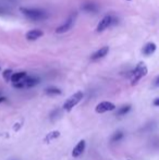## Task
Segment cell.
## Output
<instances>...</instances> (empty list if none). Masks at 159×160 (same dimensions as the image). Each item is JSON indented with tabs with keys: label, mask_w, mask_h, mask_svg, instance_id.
<instances>
[{
	"label": "cell",
	"mask_w": 159,
	"mask_h": 160,
	"mask_svg": "<svg viewBox=\"0 0 159 160\" xmlns=\"http://www.w3.org/2000/svg\"><path fill=\"white\" fill-rule=\"evenodd\" d=\"M20 12L23 15H25L27 19L34 20V21L42 20L47 17L46 12H45L44 10L37 9V8H24V7H21V8H20Z\"/></svg>",
	"instance_id": "6da1fadb"
},
{
	"label": "cell",
	"mask_w": 159,
	"mask_h": 160,
	"mask_svg": "<svg viewBox=\"0 0 159 160\" xmlns=\"http://www.w3.org/2000/svg\"><path fill=\"white\" fill-rule=\"evenodd\" d=\"M148 70H147V67L144 62H140L135 67V69L133 70L132 72V76H131V84L135 85L138 83V81L141 80L142 78H144L145 75L147 74Z\"/></svg>",
	"instance_id": "7a4b0ae2"
},
{
	"label": "cell",
	"mask_w": 159,
	"mask_h": 160,
	"mask_svg": "<svg viewBox=\"0 0 159 160\" xmlns=\"http://www.w3.org/2000/svg\"><path fill=\"white\" fill-rule=\"evenodd\" d=\"M82 98H83V93H82V92H77V93L73 94V95L71 96L70 98L66 101V102H64L63 109L67 110V111H71V110H72V108L74 107V106H77V103L82 100Z\"/></svg>",
	"instance_id": "3957f363"
},
{
	"label": "cell",
	"mask_w": 159,
	"mask_h": 160,
	"mask_svg": "<svg viewBox=\"0 0 159 160\" xmlns=\"http://www.w3.org/2000/svg\"><path fill=\"white\" fill-rule=\"evenodd\" d=\"M75 18L77 15L75 14H71L63 23L61 24L60 26H58L56 28V33L57 34H63V33H67L68 31H70L72 28V26L74 25V22H75Z\"/></svg>",
	"instance_id": "277c9868"
},
{
	"label": "cell",
	"mask_w": 159,
	"mask_h": 160,
	"mask_svg": "<svg viewBox=\"0 0 159 160\" xmlns=\"http://www.w3.org/2000/svg\"><path fill=\"white\" fill-rule=\"evenodd\" d=\"M112 23H113V17L112 15H110V14L105 15V17L99 21V23H98L97 28H96V32L102 33L104 31H106Z\"/></svg>",
	"instance_id": "5b68a950"
},
{
	"label": "cell",
	"mask_w": 159,
	"mask_h": 160,
	"mask_svg": "<svg viewBox=\"0 0 159 160\" xmlns=\"http://www.w3.org/2000/svg\"><path fill=\"white\" fill-rule=\"evenodd\" d=\"M116 109V106L110 101H102L96 106V112L97 113H105L107 111H112Z\"/></svg>",
	"instance_id": "8992f818"
},
{
	"label": "cell",
	"mask_w": 159,
	"mask_h": 160,
	"mask_svg": "<svg viewBox=\"0 0 159 160\" xmlns=\"http://www.w3.org/2000/svg\"><path fill=\"white\" fill-rule=\"evenodd\" d=\"M108 51H109V47L108 46L102 47V48H99L98 50H96L95 52L92 55L91 59L94 60V61H96V60H99V59H102V58L107 56Z\"/></svg>",
	"instance_id": "52a82bcc"
},
{
	"label": "cell",
	"mask_w": 159,
	"mask_h": 160,
	"mask_svg": "<svg viewBox=\"0 0 159 160\" xmlns=\"http://www.w3.org/2000/svg\"><path fill=\"white\" fill-rule=\"evenodd\" d=\"M42 35H44V32H42V30L35 28V30L28 31V32L26 33L25 37H26V39L30 40V42H34V40H36V39H38V38L42 37Z\"/></svg>",
	"instance_id": "ba28073f"
},
{
	"label": "cell",
	"mask_w": 159,
	"mask_h": 160,
	"mask_svg": "<svg viewBox=\"0 0 159 160\" xmlns=\"http://www.w3.org/2000/svg\"><path fill=\"white\" fill-rule=\"evenodd\" d=\"M22 83H23L24 88H30V87H34L38 84L39 78H37V76H26V78L22 81Z\"/></svg>",
	"instance_id": "9c48e42d"
},
{
	"label": "cell",
	"mask_w": 159,
	"mask_h": 160,
	"mask_svg": "<svg viewBox=\"0 0 159 160\" xmlns=\"http://www.w3.org/2000/svg\"><path fill=\"white\" fill-rule=\"evenodd\" d=\"M85 146H86V143H85L84 139L80 141L79 143L77 144V146H75V147L73 148V150H72V156L74 157V158H77V157H80L81 155L83 154V152L85 150Z\"/></svg>",
	"instance_id": "30bf717a"
},
{
	"label": "cell",
	"mask_w": 159,
	"mask_h": 160,
	"mask_svg": "<svg viewBox=\"0 0 159 160\" xmlns=\"http://www.w3.org/2000/svg\"><path fill=\"white\" fill-rule=\"evenodd\" d=\"M156 48H157V47H156V45L154 44V42H147V44L143 47L142 52L144 56H151L156 51Z\"/></svg>",
	"instance_id": "8fae6325"
},
{
	"label": "cell",
	"mask_w": 159,
	"mask_h": 160,
	"mask_svg": "<svg viewBox=\"0 0 159 160\" xmlns=\"http://www.w3.org/2000/svg\"><path fill=\"white\" fill-rule=\"evenodd\" d=\"M82 9L89 13H95L98 11V7L96 6L95 3H93V2H86V3L82 7Z\"/></svg>",
	"instance_id": "7c38bea8"
},
{
	"label": "cell",
	"mask_w": 159,
	"mask_h": 160,
	"mask_svg": "<svg viewBox=\"0 0 159 160\" xmlns=\"http://www.w3.org/2000/svg\"><path fill=\"white\" fill-rule=\"evenodd\" d=\"M26 76H27V75H26V72H17V73L13 74L12 78H11V81H12L13 84H14V83L22 82V81H23Z\"/></svg>",
	"instance_id": "4fadbf2b"
},
{
	"label": "cell",
	"mask_w": 159,
	"mask_h": 160,
	"mask_svg": "<svg viewBox=\"0 0 159 160\" xmlns=\"http://www.w3.org/2000/svg\"><path fill=\"white\" fill-rule=\"evenodd\" d=\"M123 136H124V134H123L122 131H117V132L113 133L112 136H111V142H112V143H117V142H120L121 139L123 138Z\"/></svg>",
	"instance_id": "5bb4252c"
},
{
	"label": "cell",
	"mask_w": 159,
	"mask_h": 160,
	"mask_svg": "<svg viewBox=\"0 0 159 160\" xmlns=\"http://www.w3.org/2000/svg\"><path fill=\"white\" fill-rule=\"evenodd\" d=\"M130 110H131V106L130 105H125V106H122L121 108H119V110L117 111V113H116V116H125V114L127 113V112H130Z\"/></svg>",
	"instance_id": "9a60e30c"
},
{
	"label": "cell",
	"mask_w": 159,
	"mask_h": 160,
	"mask_svg": "<svg viewBox=\"0 0 159 160\" xmlns=\"http://www.w3.org/2000/svg\"><path fill=\"white\" fill-rule=\"evenodd\" d=\"M45 93H46L47 95H60L61 91H60L59 88H57V87H47V88L45 89Z\"/></svg>",
	"instance_id": "2e32d148"
},
{
	"label": "cell",
	"mask_w": 159,
	"mask_h": 160,
	"mask_svg": "<svg viewBox=\"0 0 159 160\" xmlns=\"http://www.w3.org/2000/svg\"><path fill=\"white\" fill-rule=\"evenodd\" d=\"M12 75H13V73H12V70H11V69H7V70H4L3 73H2V76H3L4 81H7V82L11 80V78H12Z\"/></svg>",
	"instance_id": "e0dca14e"
},
{
	"label": "cell",
	"mask_w": 159,
	"mask_h": 160,
	"mask_svg": "<svg viewBox=\"0 0 159 160\" xmlns=\"http://www.w3.org/2000/svg\"><path fill=\"white\" fill-rule=\"evenodd\" d=\"M59 136H60V133L58 132V131H55V132H50L48 135H47V137L45 138V141L48 142L49 139H55V138H57V137H59Z\"/></svg>",
	"instance_id": "ac0fdd59"
},
{
	"label": "cell",
	"mask_w": 159,
	"mask_h": 160,
	"mask_svg": "<svg viewBox=\"0 0 159 160\" xmlns=\"http://www.w3.org/2000/svg\"><path fill=\"white\" fill-rule=\"evenodd\" d=\"M154 85H155V86H159V76H157V78H155V81H154Z\"/></svg>",
	"instance_id": "d6986e66"
},
{
	"label": "cell",
	"mask_w": 159,
	"mask_h": 160,
	"mask_svg": "<svg viewBox=\"0 0 159 160\" xmlns=\"http://www.w3.org/2000/svg\"><path fill=\"white\" fill-rule=\"evenodd\" d=\"M154 106H156V107H159V97L158 98H156L155 100H154Z\"/></svg>",
	"instance_id": "ffe728a7"
},
{
	"label": "cell",
	"mask_w": 159,
	"mask_h": 160,
	"mask_svg": "<svg viewBox=\"0 0 159 160\" xmlns=\"http://www.w3.org/2000/svg\"><path fill=\"white\" fill-rule=\"evenodd\" d=\"M7 100V98L6 97H3V96H0V103L1 102H3V101H6Z\"/></svg>",
	"instance_id": "44dd1931"
},
{
	"label": "cell",
	"mask_w": 159,
	"mask_h": 160,
	"mask_svg": "<svg viewBox=\"0 0 159 160\" xmlns=\"http://www.w3.org/2000/svg\"><path fill=\"white\" fill-rule=\"evenodd\" d=\"M0 95H1V92H0Z\"/></svg>",
	"instance_id": "7402d4cb"
},
{
	"label": "cell",
	"mask_w": 159,
	"mask_h": 160,
	"mask_svg": "<svg viewBox=\"0 0 159 160\" xmlns=\"http://www.w3.org/2000/svg\"><path fill=\"white\" fill-rule=\"evenodd\" d=\"M127 1H131V0H127Z\"/></svg>",
	"instance_id": "603a6c76"
}]
</instances>
